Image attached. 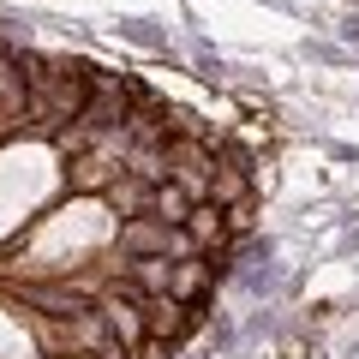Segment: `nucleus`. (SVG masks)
I'll return each mask as SVG.
<instances>
[{"label":"nucleus","instance_id":"1","mask_svg":"<svg viewBox=\"0 0 359 359\" xmlns=\"http://www.w3.org/2000/svg\"><path fill=\"white\" fill-rule=\"evenodd\" d=\"M150 210H156V222H168V228H186V216H192V198H186V186L162 180V186L150 192Z\"/></svg>","mask_w":359,"mask_h":359},{"label":"nucleus","instance_id":"9","mask_svg":"<svg viewBox=\"0 0 359 359\" xmlns=\"http://www.w3.org/2000/svg\"><path fill=\"white\" fill-rule=\"evenodd\" d=\"M306 359H323V353H306Z\"/></svg>","mask_w":359,"mask_h":359},{"label":"nucleus","instance_id":"5","mask_svg":"<svg viewBox=\"0 0 359 359\" xmlns=\"http://www.w3.org/2000/svg\"><path fill=\"white\" fill-rule=\"evenodd\" d=\"M186 240H192V245L222 240V216H216V210H192V216H186Z\"/></svg>","mask_w":359,"mask_h":359},{"label":"nucleus","instance_id":"8","mask_svg":"<svg viewBox=\"0 0 359 359\" xmlns=\"http://www.w3.org/2000/svg\"><path fill=\"white\" fill-rule=\"evenodd\" d=\"M335 36H341L347 48H359V18H341V25H335Z\"/></svg>","mask_w":359,"mask_h":359},{"label":"nucleus","instance_id":"7","mask_svg":"<svg viewBox=\"0 0 359 359\" xmlns=\"http://www.w3.org/2000/svg\"><path fill=\"white\" fill-rule=\"evenodd\" d=\"M306 60H318V66H335V60H341V48H330V42H306Z\"/></svg>","mask_w":359,"mask_h":359},{"label":"nucleus","instance_id":"4","mask_svg":"<svg viewBox=\"0 0 359 359\" xmlns=\"http://www.w3.org/2000/svg\"><path fill=\"white\" fill-rule=\"evenodd\" d=\"M114 36H126V42H138V48H168V30H156V25H144V18H120V25H114Z\"/></svg>","mask_w":359,"mask_h":359},{"label":"nucleus","instance_id":"6","mask_svg":"<svg viewBox=\"0 0 359 359\" xmlns=\"http://www.w3.org/2000/svg\"><path fill=\"white\" fill-rule=\"evenodd\" d=\"M276 282H282V269H276V264H264V269H245V276H240V287H245V294H276Z\"/></svg>","mask_w":359,"mask_h":359},{"label":"nucleus","instance_id":"2","mask_svg":"<svg viewBox=\"0 0 359 359\" xmlns=\"http://www.w3.org/2000/svg\"><path fill=\"white\" fill-rule=\"evenodd\" d=\"M204 287H210V269L204 264H192V257L174 264V282H168V294H174V299H192V294H204Z\"/></svg>","mask_w":359,"mask_h":359},{"label":"nucleus","instance_id":"3","mask_svg":"<svg viewBox=\"0 0 359 359\" xmlns=\"http://www.w3.org/2000/svg\"><path fill=\"white\" fill-rule=\"evenodd\" d=\"M132 282H138V287H150V294H168V282H174V264H168V257H138Z\"/></svg>","mask_w":359,"mask_h":359}]
</instances>
